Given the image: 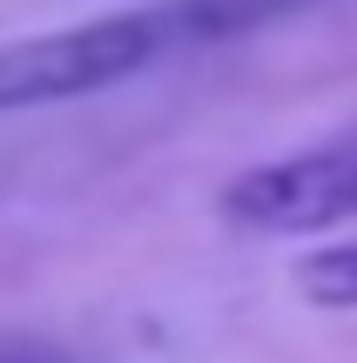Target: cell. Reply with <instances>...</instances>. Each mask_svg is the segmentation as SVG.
<instances>
[{
    "label": "cell",
    "mask_w": 357,
    "mask_h": 363,
    "mask_svg": "<svg viewBox=\"0 0 357 363\" xmlns=\"http://www.w3.org/2000/svg\"><path fill=\"white\" fill-rule=\"evenodd\" d=\"M0 363H75V357L48 337H0Z\"/></svg>",
    "instance_id": "cell-4"
},
{
    "label": "cell",
    "mask_w": 357,
    "mask_h": 363,
    "mask_svg": "<svg viewBox=\"0 0 357 363\" xmlns=\"http://www.w3.org/2000/svg\"><path fill=\"white\" fill-rule=\"evenodd\" d=\"M216 216L243 235H310L357 222V121L297 155L256 162L223 189Z\"/></svg>",
    "instance_id": "cell-2"
},
{
    "label": "cell",
    "mask_w": 357,
    "mask_h": 363,
    "mask_svg": "<svg viewBox=\"0 0 357 363\" xmlns=\"http://www.w3.org/2000/svg\"><path fill=\"white\" fill-rule=\"evenodd\" d=\"M243 27H263L256 0H162V7H128L81 27H54V34L0 40V115L121 88L142 67L202 48V40L243 34Z\"/></svg>",
    "instance_id": "cell-1"
},
{
    "label": "cell",
    "mask_w": 357,
    "mask_h": 363,
    "mask_svg": "<svg viewBox=\"0 0 357 363\" xmlns=\"http://www.w3.org/2000/svg\"><path fill=\"white\" fill-rule=\"evenodd\" d=\"M290 283H297V296L317 303V310H357V235L297 256Z\"/></svg>",
    "instance_id": "cell-3"
}]
</instances>
